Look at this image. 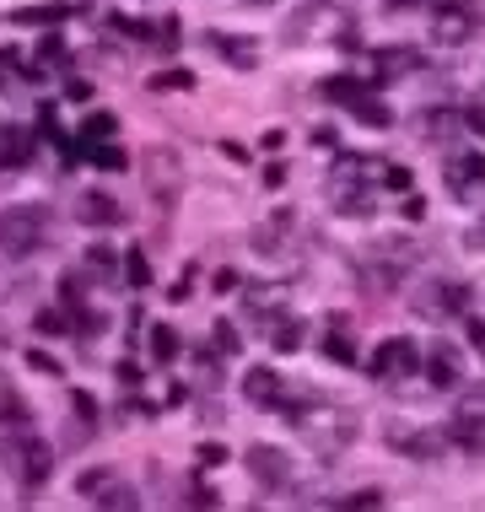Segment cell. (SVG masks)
<instances>
[{
	"instance_id": "6da1fadb",
	"label": "cell",
	"mask_w": 485,
	"mask_h": 512,
	"mask_svg": "<svg viewBox=\"0 0 485 512\" xmlns=\"http://www.w3.org/2000/svg\"><path fill=\"white\" fill-rule=\"evenodd\" d=\"M0 464L17 475L22 496H33V491L49 480L54 453H49V442L38 437V432H27V426H0Z\"/></svg>"
},
{
	"instance_id": "7a4b0ae2",
	"label": "cell",
	"mask_w": 485,
	"mask_h": 512,
	"mask_svg": "<svg viewBox=\"0 0 485 512\" xmlns=\"http://www.w3.org/2000/svg\"><path fill=\"white\" fill-rule=\"evenodd\" d=\"M286 415L302 426L308 448L324 453V459H335V453L351 448V437H356V421H351L340 405H286Z\"/></svg>"
},
{
	"instance_id": "3957f363",
	"label": "cell",
	"mask_w": 485,
	"mask_h": 512,
	"mask_svg": "<svg viewBox=\"0 0 485 512\" xmlns=\"http://www.w3.org/2000/svg\"><path fill=\"white\" fill-rule=\"evenodd\" d=\"M44 238H49L44 205H6V211H0V254L27 259L33 248H44Z\"/></svg>"
},
{
	"instance_id": "277c9868",
	"label": "cell",
	"mask_w": 485,
	"mask_h": 512,
	"mask_svg": "<svg viewBox=\"0 0 485 512\" xmlns=\"http://www.w3.org/2000/svg\"><path fill=\"white\" fill-rule=\"evenodd\" d=\"M475 27H480V17H475L469 0H437V6H432V44L459 49V44L475 38Z\"/></svg>"
},
{
	"instance_id": "5b68a950",
	"label": "cell",
	"mask_w": 485,
	"mask_h": 512,
	"mask_svg": "<svg viewBox=\"0 0 485 512\" xmlns=\"http://www.w3.org/2000/svg\"><path fill=\"white\" fill-rule=\"evenodd\" d=\"M415 367H421V356H415V340H405V335L383 340L372 351V378L378 383H405V378H415Z\"/></svg>"
},
{
	"instance_id": "8992f818",
	"label": "cell",
	"mask_w": 485,
	"mask_h": 512,
	"mask_svg": "<svg viewBox=\"0 0 485 512\" xmlns=\"http://www.w3.org/2000/svg\"><path fill=\"white\" fill-rule=\"evenodd\" d=\"M248 469H254V480L265 491H291V475H297V469H291V459L281 448H270V442H254V448H248Z\"/></svg>"
},
{
	"instance_id": "52a82bcc",
	"label": "cell",
	"mask_w": 485,
	"mask_h": 512,
	"mask_svg": "<svg viewBox=\"0 0 485 512\" xmlns=\"http://www.w3.org/2000/svg\"><path fill=\"white\" fill-rule=\"evenodd\" d=\"M448 442L464 453H485V399H464L448 421Z\"/></svg>"
},
{
	"instance_id": "ba28073f",
	"label": "cell",
	"mask_w": 485,
	"mask_h": 512,
	"mask_svg": "<svg viewBox=\"0 0 485 512\" xmlns=\"http://www.w3.org/2000/svg\"><path fill=\"white\" fill-rule=\"evenodd\" d=\"M464 302H469V286L432 281V286H426V297L415 302V313H421V318H453V313H464Z\"/></svg>"
},
{
	"instance_id": "9c48e42d",
	"label": "cell",
	"mask_w": 485,
	"mask_h": 512,
	"mask_svg": "<svg viewBox=\"0 0 485 512\" xmlns=\"http://www.w3.org/2000/svg\"><path fill=\"white\" fill-rule=\"evenodd\" d=\"M421 372H426V383H432V389H459V372H464V362H459V351H453V345H432V351H426V362H421Z\"/></svg>"
},
{
	"instance_id": "30bf717a",
	"label": "cell",
	"mask_w": 485,
	"mask_h": 512,
	"mask_svg": "<svg viewBox=\"0 0 485 512\" xmlns=\"http://www.w3.org/2000/svg\"><path fill=\"white\" fill-rule=\"evenodd\" d=\"M243 394H248V405H259V410H286V389H281V378H275L270 367H254L243 378Z\"/></svg>"
},
{
	"instance_id": "8fae6325",
	"label": "cell",
	"mask_w": 485,
	"mask_h": 512,
	"mask_svg": "<svg viewBox=\"0 0 485 512\" xmlns=\"http://www.w3.org/2000/svg\"><path fill=\"white\" fill-rule=\"evenodd\" d=\"M383 442H388L394 453H410V459H437V453H442V442L426 437V432H415V426H388Z\"/></svg>"
},
{
	"instance_id": "7c38bea8",
	"label": "cell",
	"mask_w": 485,
	"mask_h": 512,
	"mask_svg": "<svg viewBox=\"0 0 485 512\" xmlns=\"http://www.w3.org/2000/svg\"><path fill=\"white\" fill-rule=\"evenodd\" d=\"M205 44H211V54H221L227 65H238V71H254L259 65V49L248 44V38H238V33H211Z\"/></svg>"
},
{
	"instance_id": "4fadbf2b",
	"label": "cell",
	"mask_w": 485,
	"mask_h": 512,
	"mask_svg": "<svg viewBox=\"0 0 485 512\" xmlns=\"http://www.w3.org/2000/svg\"><path fill=\"white\" fill-rule=\"evenodd\" d=\"M33 146H38L33 130H0V173L27 168V162H33Z\"/></svg>"
},
{
	"instance_id": "5bb4252c",
	"label": "cell",
	"mask_w": 485,
	"mask_h": 512,
	"mask_svg": "<svg viewBox=\"0 0 485 512\" xmlns=\"http://www.w3.org/2000/svg\"><path fill=\"white\" fill-rule=\"evenodd\" d=\"M173 173H178V157L173 151H146V184H151V195H157V205H168V195H173Z\"/></svg>"
},
{
	"instance_id": "9a60e30c",
	"label": "cell",
	"mask_w": 485,
	"mask_h": 512,
	"mask_svg": "<svg viewBox=\"0 0 485 512\" xmlns=\"http://www.w3.org/2000/svg\"><path fill=\"white\" fill-rule=\"evenodd\" d=\"M324 356L335 367H351L356 362V345H351V324L340 313H329V335H324Z\"/></svg>"
},
{
	"instance_id": "2e32d148",
	"label": "cell",
	"mask_w": 485,
	"mask_h": 512,
	"mask_svg": "<svg viewBox=\"0 0 485 512\" xmlns=\"http://www.w3.org/2000/svg\"><path fill=\"white\" fill-rule=\"evenodd\" d=\"M81 221H87V227H114L119 205L108 200V195H81Z\"/></svg>"
},
{
	"instance_id": "e0dca14e",
	"label": "cell",
	"mask_w": 485,
	"mask_h": 512,
	"mask_svg": "<svg viewBox=\"0 0 485 512\" xmlns=\"http://www.w3.org/2000/svg\"><path fill=\"white\" fill-rule=\"evenodd\" d=\"M173 356H178V329L173 324H151V362L168 367Z\"/></svg>"
},
{
	"instance_id": "ac0fdd59",
	"label": "cell",
	"mask_w": 485,
	"mask_h": 512,
	"mask_svg": "<svg viewBox=\"0 0 485 512\" xmlns=\"http://www.w3.org/2000/svg\"><path fill=\"white\" fill-rule=\"evenodd\" d=\"M92 502H97V507H135V486H124L119 475H108L103 486H97Z\"/></svg>"
},
{
	"instance_id": "d6986e66",
	"label": "cell",
	"mask_w": 485,
	"mask_h": 512,
	"mask_svg": "<svg viewBox=\"0 0 485 512\" xmlns=\"http://www.w3.org/2000/svg\"><path fill=\"white\" fill-rule=\"evenodd\" d=\"M114 248H87V259H81V270H87L92 275V281H114V275H119V265H114Z\"/></svg>"
},
{
	"instance_id": "ffe728a7",
	"label": "cell",
	"mask_w": 485,
	"mask_h": 512,
	"mask_svg": "<svg viewBox=\"0 0 485 512\" xmlns=\"http://www.w3.org/2000/svg\"><path fill=\"white\" fill-rule=\"evenodd\" d=\"M351 114H356V119H367V124H378V130H388V124H394V108L378 103L372 92H362V98L351 103Z\"/></svg>"
},
{
	"instance_id": "44dd1931",
	"label": "cell",
	"mask_w": 485,
	"mask_h": 512,
	"mask_svg": "<svg viewBox=\"0 0 485 512\" xmlns=\"http://www.w3.org/2000/svg\"><path fill=\"white\" fill-rule=\"evenodd\" d=\"M33 329H38V335H65V329H76V313H65V308H38V313H33Z\"/></svg>"
},
{
	"instance_id": "7402d4cb",
	"label": "cell",
	"mask_w": 485,
	"mask_h": 512,
	"mask_svg": "<svg viewBox=\"0 0 485 512\" xmlns=\"http://www.w3.org/2000/svg\"><path fill=\"white\" fill-rule=\"evenodd\" d=\"M270 340H275V351H302V318H275Z\"/></svg>"
},
{
	"instance_id": "603a6c76",
	"label": "cell",
	"mask_w": 485,
	"mask_h": 512,
	"mask_svg": "<svg viewBox=\"0 0 485 512\" xmlns=\"http://www.w3.org/2000/svg\"><path fill=\"white\" fill-rule=\"evenodd\" d=\"M362 92H367V87H362V81H351V76H329V81H324V98H329V103H345V108L362 98Z\"/></svg>"
},
{
	"instance_id": "cb8c5ba5",
	"label": "cell",
	"mask_w": 485,
	"mask_h": 512,
	"mask_svg": "<svg viewBox=\"0 0 485 512\" xmlns=\"http://www.w3.org/2000/svg\"><path fill=\"white\" fill-rule=\"evenodd\" d=\"M286 232H291V211H275L270 227H254V248H275Z\"/></svg>"
},
{
	"instance_id": "d4e9b609",
	"label": "cell",
	"mask_w": 485,
	"mask_h": 512,
	"mask_svg": "<svg viewBox=\"0 0 485 512\" xmlns=\"http://www.w3.org/2000/svg\"><path fill=\"white\" fill-rule=\"evenodd\" d=\"M114 130H119V119H114V114H92L87 124H81V141H87V146H103Z\"/></svg>"
},
{
	"instance_id": "484cf974",
	"label": "cell",
	"mask_w": 485,
	"mask_h": 512,
	"mask_svg": "<svg viewBox=\"0 0 485 512\" xmlns=\"http://www.w3.org/2000/svg\"><path fill=\"white\" fill-rule=\"evenodd\" d=\"M0 426H27V399L0 389Z\"/></svg>"
},
{
	"instance_id": "4316f807",
	"label": "cell",
	"mask_w": 485,
	"mask_h": 512,
	"mask_svg": "<svg viewBox=\"0 0 485 512\" xmlns=\"http://www.w3.org/2000/svg\"><path fill=\"white\" fill-rule=\"evenodd\" d=\"M146 87H151V92H189L194 76H189V71H157V76L146 81Z\"/></svg>"
},
{
	"instance_id": "83f0119b",
	"label": "cell",
	"mask_w": 485,
	"mask_h": 512,
	"mask_svg": "<svg viewBox=\"0 0 485 512\" xmlns=\"http://www.w3.org/2000/svg\"><path fill=\"white\" fill-rule=\"evenodd\" d=\"M410 65H415V54H405V49H394V54H378V81L399 76V71H410Z\"/></svg>"
},
{
	"instance_id": "f1b7e54d",
	"label": "cell",
	"mask_w": 485,
	"mask_h": 512,
	"mask_svg": "<svg viewBox=\"0 0 485 512\" xmlns=\"http://www.w3.org/2000/svg\"><path fill=\"white\" fill-rule=\"evenodd\" d=\"M211 351H216V356H232V351H238V329H232L227 318L211 329Z\"/></svg>"
},
{
	"instance_id": "f546056e",
	"label": "cell",
	"mask_w": 485,
	"mask_h": 512,
	"mask_svg": "<svg viewBox=\"0 0 485 512\" xmlns=\"http://www.w3.org/2000/svg\"><path fill=\"white\" fill-rule=\"evenodd\" d=\"M65 11H71V6H44V11L33 6V11H17V22H22V27H38V22H60Z\"/></svg>"
},
{
	"instance_id": "4dcf8cb0",
	"label": "cell",
	"mask_w": 485,
	"mask_h": 512,
	"mask_svg": "<svg viewBox=\"0 0 485 512\" xmlns=\"http://www.w3.org/2000/svg\"><path fill=\"white\" fill-rule=\"evenodd\" d=\"M378 184L394 189V195H405V189H410V168H399V162H394V168H378Z\"/></svg>"
},
{
	"instance_id": "1f68e13d",
	"label": "cell",
	"mask_w": 485,
	"mask_h": 512,
	"mask_svg": "<svg viewBox=\"0 0 485 512\" xmlns=\"http://www.w3.org/2000/svg\"><path fill=\"white\" fill-rule=\"evenodd\" d=\"M124 281H130V286H146L151 281V265H146L141 254H124Z\"/></svg>"
},
{
	"instance_id": "d6a6232c",
	"label": "cell",
	"mask_w": 485,
	"mask_h": 512,
	"mask_svg": "<svg viewBox=\"0 0 485 512\" xmlns=\"http://www.w3.org/2000/svg\"><path fill=\"white\" fill-rule=\"evenodd\" d=\"M92 162L114 173V168H124V151H119V146H92Z\"/></svg>"
},
{
	"instance_id": "836d02e7",
	"label": "cell",
	"mask_w": 485,
	"mask_h": 512,
	"mask_svg": "<svg viewBox=\"0 0 485 512\" xmlns=\"http://www.w3.org/2000/svg\"><path fill=\"white\" fill-rule=\"evenodd\" d=\"M108 475H114V469H87V475L76 480V491H81V496H97V486H103Z\"/></svg>"
},
{
	"instance_id": "e575fe53",
	"label": "cell",
	"mask_w": 485,
	"mask_h": 512,
	"mask_svg": "<svg viewBox=\"0 0 485 512\" xmlns=\"http://www.w3.org/2000/svg\"><path fill=\"white\" fill-rule=\"evenodd\" d=\"M27 367H33V372H60V362H54L49 351H27Z\"/></svg>"
},
{
	"instance_id": "d590c367",
	"label": "cell",
	"mask_w": 485,
	"mask_h": 512,
	"mask_svg": "<svg viewBox=\"0 0 485 512\" xmlns=\"http://www.w3.org/2000/svg\"><path fill=\"white\" fill-rule=\"evenodd\" d=\"M189 502H194V507H216V491H211V486H205V480H194V491H189Z\"/></svg>"
},
{
	"instance_id": "8d00e7d4",
	"label": "cell",
	"mask_w": 485,
	"mask_h": 512,
	"mask_svg": "<svg viewBox=\"0 0 485 512\" xmlns=\"http://www.w3.org/2000/svg\"><path fill=\"white\" fill-rule=\"evenodd\" d=\"M227 459V448H221V442H200V464H221Z\"/></svg>"
},
{
	"instance_id": "74e56055",
	"label": "cell",
	"mask_w": 485,
	"mask_h": 512,
	"mask_svg": "<svg viewBox=\"0 0 485 512\" xmlns=\"http://www.w3.org/2000/svg\"><path fill=\"white\" fill-rule=\"evenodd\" d=\"M119 383H124V389H135V383H141V367H135V362H119Z\"/></svg>"
},
{
	"instance_id": "f35d334b",
	"label": "cell",
	"mask_w": 485,
	"mask_h": 512,
	"mask_svg": "<svg viewBox=\"0 0 485 512\" xmlns=\"http://www.w3.org/2000/svg\"><path fill=\"white\" fill-rule=\"evenodd\" d=\"M351 507H378L383 502V491H356V496H345Z\"/></svg>"
},
{
	"instance_id": "ab89813d",
	"label": "cell",
	"mask_w": 485,
	"mask_h": 512,
	"mask_svg": "<svg viewBox=\"0 0 485 512\" xmlns=\"http://www.w3.org/2000/svg\"><path fill=\"white\" fill-rule=\"evenodd\" d=\"M286 184V168H281V162H270V168H265V189H281Z\"/></svg>"
},
{
	"instance_id": "60d3db41",
	"label": "cell",
	"mask_w": 485,
	"mask_h": 512,
	"mask_svg": "<svg viewBox=\"0 0 485 512\" xmlns=\"http://www.w3.org/2000/svg\"><path fill=\"white\" fill-rule=\"evenodd\" d=\"M76 415H81V421H87V426L97 421V405H92V399H87V394H76Z\"/></svg>"
},
{
	"instance_id": "b9f144b4",
	"label": "cell",
	"mask_w": 485,
	"mask_h": 512,
	"mask_svg": "<svg viewBox=\"0 0 485 512\" xmlns=\"http://www.w3.org/2000/svg\"><path fill=\"white\" fill-rule=\"evenodd\" d=\"M65 98H71V103H87L92 87H87V81H71V87H65Z\"/></svg>"
},
{
	"instance_id": "7bdbcfd3",
	"label": "cell",
	"mask_w": 485,
	"mask_h": 512,
	"mask_svg": "<svg viewBox=\"0 0 485 512\" xmlns=\"http://www.w3.org/2000/svg\"><path fill=\"white\" fill-rule=\"evenodd\" d=\"M469 340H475L480 356H485V318H469Z\"/></svg>"
},
{
	"instance_id": "ee69618b",
	"label": "cell",
	"mask_w": 485,
	"mask_h": 512,
	"mask_svg": "<svg viewBox=\"0 0 485 512\" xmlns=\"http://www.w3.org/2000/svg\"><path fill=\"white\" fill-rule=\"evenodd\" d=\"M259 6H265V0H259Z\"/></svg>"
}]
</instances>
